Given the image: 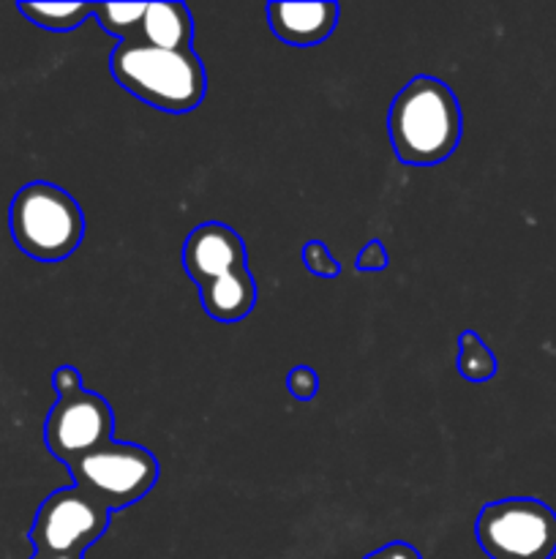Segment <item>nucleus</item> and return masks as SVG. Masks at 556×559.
I'll return each mask as SVG.
<instances>
[{"instance_id":"19","label":"nucleus","mask_w":556,"mask_h":559,"mask_svg":"<svg viewBox=\"0 0 556 559\" xmlns=\"http://www.w3.org/2000/svg\"><path fill=\"white\" fill-rule=\"evenodd\" d=\"M363 559H423V557L418 555V549H414V546L396 540V544H387V546H382V549L371 551V555Z\"/></svg>"},{"instance_id":"15","label":"nucleus","mask_w":556,"mask_h":559,"mask_svg":"<svg viewBox=\"0 0 556 559\" xmlns=\"http://www.w3.org/2000/svg\"><path fill=\"white\" fill-rule=\"evenodd\" d=\"M303 262L305 267L319 278H336L338 271H341L336 257H333L330 249H327L325 243H319V240H309V243L303 246Z\"/></svg>"},{"instance_id":"3","label":"nucleus","mask_w":556,"mask_h":559,"mask_svg":"<svg viewBox=\"0 0 556 559\" xmlns=\"http://www.w3.org/2000/svg\"><path fill=\"white\" fill-rule=\"evenodd\" d=\"M9 229L27 257L60 262L80 249L85 238V213L60 186L27 183L11 200Z\"/></svg>"},{"instance_id":"13","label":"nucleus","mask_w":556,"mask_h":559,"mask_svg":"<svg viewBox=\"0 0 556 559\" xmlns=\"http://www.w3.org/2000/svg\"><path fill=\"white\" fill-rule=\"evenodd\" d=\"M147 3H93V16L101 31L112 33L118 41H140V25Z\"/></svg>"},{"instance_id":"16","label":"nucleus","mask_w":556,"mask_h":559,"mask_svg":"<svg viewBox=\"0 0 556 559\" xmlns=\"http://www.w3.org/2000/svg\"><path fill=\"white\" fill-rule=\"evenodd\" d=\"M287 388L298 402H311L319 391V377L311 366H294L287 377Z\"/></svg>"},{"instance_id":"14","label":"nucleus","mask_w":556,"mask_h":559,"mask_svg":"<svg viewBox=\"0 0 556 559\" xmlns=\"http://www.w3.org/2000/svg\"><path fill=\"white\" fill-rule=\"evenodd\" d=\"M496 369H499V364H496L488 344L474 331H463L458 338V371H461L463 380L488 382L496 374Z\"/></svg>"},{"instance_id":"5","label":"nucleus","mask_w":556,"mask_h":559,"mask_svg":"<svg viewBox=\"0 0 556 559\" xmlns=\"http://www.w3.org/2000/svg\"><path fill=\"white\" fill-rule=\"evenodd\" d=\"M76 489L96 497L109 513L140 502L158 480V462L147 448L131 442H107L69 464Z\"/></svg>"},{"instance_id":"7","label":"nucleus","mask_w":556,"mask_h":559,"mask_svg":"<svg viewBox=\"0 0 556 559\" xmlns=\"http://www.w3.org/2000/svg\"><path fill=\"white\" fill-rule=\"evenodd\" d=\"M112 407L90 391L58 399L55 407L49 409L47 426H44V442H47L49 453L65 467L112 442Z\"/></svg>"},{"instance_id":"4","label":"nucleus","mask_w":556,"mask_h":559,"mask_svg":"<svg viewBox=\"0 0 556 559\" xmlns=\"http://www.w3.org/2000/svg\"><path fill=\"white\" fill-rule=\"evenodd\" d=\"M480 549L491 559H551L556 555V513L532 497L488 502L480 511Z\"/></svg>"},{"instance_id":"9","label":"nucleus","mask_w":556,"mask_h":559,"mask_svg":"<svg viewBox=\"0 0 556 559\" xmlns=\"http://www.w3.org/2000/svg\"><path fill=\"white\" fill-rule=\"evenodd\" d=\"M270 31L289 47H316L336 31L338 5L330 0L322 3H287L276 0L267 3Z\"/></svg>"},{"instance_id":"17","label":"nucleus","mask_w":556,"mask_h":559,"mask_svg":"<svg viewBox=\"0 0 556 559\" xmlns=\"http://www.w3.org/2000/svg\"><path fill=\"white\" fill-rule=\"evenodd\" d=\"M52 388H55V393H58V399H69V396H76V393L85 391L80 371H76L74 366H60V369H55Z\"/></svg>"},{"instance_id":"6","label":"nucleus","mask_w":556,"mask_h":559,"mask_svg":"<svg viewBox=\"0 0 556 559\" xmlns=\"http://www.w3.org/2000/svg\"><path fill=\"white\" fill-rule=\"evenodd\" d=\"M112 513L82 489H60L41 502L31 530L36 557H82L109 527Z\"/></svg>"},{"instance_id":"8","label":"nucleus","mask_w":556,"mask_h":559,"mask_svg":"<svg viewBox=\"0 0 556 559\" xmlns=\"http://www.w3.org/2000/svg\"><path fill=\"white\" fill-rule=\"evenodd\" d=\"M245 265L243 238L227 224H200L185 238L183 267L196 287L210 284Z\"/></svg>"},{"instance_id":"20","label":"nucleus","mask_w":556,"mask_h":559,"mask_svg":"<svg viewBox=\"0 0 556 559\" xmlns=\"http://www.w3.org/2000/svg\"><path fill=\"white\" fill-rule=\"evenodd\" d=\"M33 559H85V557H36L33 555Z\"/></svg>"},{"instance_id":"18","label":"nucleus","mask_w":556,"mask_h":559,"mask_svg":"<svg viewBox=\"0 0 556 559\" xmlns=\"http://www.w3.org/2000/svg\"><path fill=\"white\" fill-rule=\"evenodd\" d=\"M390 257H387L385 246L379 240H371L363 251L358 254V267L360 271H385Z\"/></svg>"},{"instance_id":"10","label":"nucleus","mask_w":556,"mask_h":559,"mask_svg":"<svg viewBox=\"0 0 556 559\" xmlns=\"http://www.w3.org/2000/svg\"><path fill=\"white\" fill-rule=\"evenodd\" d=\"M202 306L207 314L218 322H240L254 311L256 306V284L249 265L227 273L210 284L200 287Z\"/></svg>"},{"instance_id":"2","label":"nucleus","mask_w":556,"mask_h":559,"mask_svg":"<svg viewBox=\"0 0 556 559\" xmlns=\"http://www.w3.org/2000/svg\"><path fill=\"white\" fill-rule=\"evenodd\" d=\"M109 69L123 91L169 115L196 109L207 91L205 66L194 49L172 52L142 41H120Z\"/></svg>"},{"instance_id":"1","label":"nucleus","mask_w":556,"mask_h":559,"mask_svg":"<svg viewBox=\"0 0 556 559\" xmlns=\"http://www.w3.org/2000/svg\"><path fill=\"white\" fill-rule=\"evenodd\" d=\"M387 131L398 162L434 167L461 142V104L436 76H414L392 102Z\"/></svg>"},{"instance_id":"12","label":"nucleus","mask_w":556,"mask_h":559,"mask_svg":"<svg viewBox=\"0 0 556 559\" xmlns=\"http://www.w3.org/2000/svg\"><path fill=\"white\" fill-rule=\"evenodd\" d=\"M22 16L52 33H69L93 14V3H20Z\"/></svg>"},{"instance_id":"11","label":"nucleus","mask_w":556,"mask_h":559,"mask_svg":"<svg viewBox=\"0 0 556 559\" xmlns=\"http://www.w3.org/2000/svg\"><path fill=\"white\" fill-rule=\"evenodd\" d=\"M140 41L185 52L194 41V16L183 3H147L140 25Z\"/></svg>"}]
</instances>
